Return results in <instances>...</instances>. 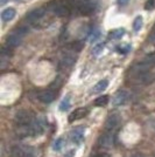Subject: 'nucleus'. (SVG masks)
<instances>
[{"label":"nucleus","mask_w":155,"mask_h":157,"mask_svg":"<svg viewBox=\"0 0 155 157\" xmlns=\"http://www.w3.org/2000/svg\"><path fill=\"white\" fill-rule=\"evenodd\" d=\"M27 33V28L25 27H19L16 31H14L11 35H8L6 39V46L8 48H15V47H18L21 44V41H22V38H23V35Z\"/></svg>","instance_id":"f257e3e1"},{"label":"nucleus","mask_w":155,"mask_h":157,"mask_svg":"<svg viewBox=\"0 0 155 157\" xmlns=\"http://www.w3.org/2000/svg\"><path fill=\"white\" fill-rule=\"evenodd\" d=\"M33 121H34L33 114L28 110H19L14 116V122L16 125H28Z\"/></svg>","instance_id":"f03ea898"},{"label":"nucleus","mask_w":155,"mask_h":157,"mask_svg":"<svg viewBox=\"0 0 155 157\" xmlns=\"http://www.w3.org/2000/svg\"><path fill=\"white\" fill-rule=\"evenodd\" d=\"M45 11L43 7H39V8H35V10H33V11H31L29 13L27 14L26 19L28 22H31V24H35V22H38L40 19H42L43 17H45Z\"/></svg>","instance_id":"7ed1b4c3"},{"label":"nucleus","mask_w":155,"mask_h":157,"mask_svg":"<svg viewBox=\"0 0 155 157\" xmlns=\"http://www.w3.org/2000/svg\"><path fill=\"white\" fill-rule=\"evenodd\" d=\"M85 136V128L84 127H77L75 129H72L70 132V138L71 141L75 144L82 143V141L84 140Z\"/></svg>","instance_id":"20e7f679"},{"label":"nucleus","mask_w":155,"mask_h":157,"mask_svg":"<svg viewBox=\"0 0 155 157\" xmlns=\"http://www.w3.org/2000/svg\"><path fill=\"white\" fill-rule=\"evenodd\" d=\"M113 131H106L104 135H102L99 137V141L98 143L102 148H105V149H109V148H112L113 145Z\"/></svg>","instance_id":"39448f33"},{"label":"nucleus","mask_w":155,"mask_h":157,"mask_svg":"<svg viewBox=\"0 0 155 157\" xmlns=\"http://www.w3.org/2000/svg\"><path fill=\"white\" fill-rule=\"evenodd\" d=\"M88 114H89V109H88V108H85V107L77 108V109H75V110L69 115V122L72 123V122H75V121H78V120H81V118L85 117Z\"/></svg>","instance_id":"423d86ee"},{"label":"nucleus","mask_w":155,"mask_h":157,"mask_svg":"<svg viewBox=\"0 0 155 157\" xmlns=\"http://www.w3.org/2000/svg\"><path fill=\"white\" fill-rule=\"evenodd\" d=\"M128 98H129V95L126 90H119V92L113 96L112 103H113V105H116V107H118V105H123L127 102Z\"/></svg>","instance_id":"0eeeda50"},{"label":"nucleus","mask_w":155,"mask_h":157,"mask_svg":"<svg viewBox=\"0 0 155 157\" xmlns=\"http://www.w3.org/2000/svg\"><path fill=\"white\" fill-rule=\"evenodd\" d=\"M119 116L116 115V114H112L110 115L107 120H106V122H105V130L106 131H114L118 124H119Z\"/></svg>","instance_id":"6e6552de"},{"label":"nucleus","mask_w":155,"mask_h":157,"mask_svg":"<svg viewBox=\"0 0 155 157\" xmlns=\"http://www.w3.org/2000/svg\"><path fill=\"white\" fill-rule=\"evenodd\" d=\"M55 90H52V89H47V90H43V92L39 93V95H38V98L41 102H43V103H50L52 102L54 100H55Z\"/></svg>","instance_id":"1a4fd4ad"},{"label":"nucleus","mask_w":155,"mask_h":157,"mask_svg":"<svg viewBox=\"0 0 155 157\" xmlns=\"http://www.w3.org/2000/svg\"><path fill=\"white\" fill-rule=\"evenodd\" d=\"M75 61H76L75 54L74 53H68V54H65L64 56L62 58L61 62H59V66L62 68H68V67H71V66L74 65Z\"/></svg>","instance_id":"9d476101"},{"label":"nucleus","mask_w":155,"mask_h":157,"mask_svg":"<svg viewBox=\"0 0 155 157\" xmlns=\"http://www.w3.org/2000/svg\"><path fill=\"white\" fill-rule=\"evenodd\" d=\"M109 86V81L106 78L104 80H100L99 82H97L96 85L93 86V88L91 89V94H99V93L104 92Z\"/></svg>","instance_id":"9b49d317"},{"label":"nucleus","mask_w":155,"mask_h":157,"mask_svg":"<svg viewBox=\"0 0 155 157\" xmlns=\"http://www.w3.org/2000/svg\"><path fill=\"white\" fill-rule=\"evenodd\" d=\"M14 17H15V10L13 7H8L6 10H4L1 13V20L4 22H8V21L13 20Z\"/></svg>","instance_id":"f8f14e48"},{"label":"nucleus","mask_w":155,"mask_h":157,"mask_svg":"<svg viewBox=\"0 0 155 157\" xmlns=\"http://www.w3.org/2000/svg\"><path fill=\"white\" fill-rule=\"evenodd\" d=\"M11 157H33V155L25 151L20 147H14L11 152Z\"/></svg>","instance_id":"ddd939ff"},{"label":"nucleus","mask_w":155,"mask_h":157,"mask_svg":"<svg viewBox=\"0 0 155 157\" xmlns=\"http://www.w3.org/2000/svg\"><path fill=\"white\" fill-rule=\"evenodd\" d=\"M125 34V29L124 28H117V29H113L109 33V38L112 40H118L121 39Z\"/></svg>","instance_id":"4468645a"},{"label":"nucleus","mask_w":155,"mask_h":157,"mask_svg":"<svg viewBox=\"0 0 155 157\" xmlns=\"http://www.w3.org/2000/svg\"><path fill=\"white\" fill-rule=\"evenodd\" d=\"M109 103V96L107 95H103V96H99L95 100L93 105L96 107H105V105Z\"/></svg>","instance_id":"2eb2a0df"},{"label":"nucleus","mask_w":155,"mask_h":157,"mask_svg":"<svg viewBox=\"0 0 155 157\" xmlns=\"http://www.w3.org/2000/svg\"><path fill=\"white\" fill-rule=\"evenodd\" d=\"M70 108V96L67 95L59 103V110L61 111H67L68 109Z\"/></svg>","instance_id":"dca6fc26"},{"label":"nucleus","mask_w":155,"mask_h":157,"mask_svg":"<svg viewBox=\"0 0 155 157\" xmlns=\"http://www.w3.org/2000/svg\"><path fill=\"white\" fill-rule=\"evenodd\" d=\"M99 38H100V31H99L98 28H95V29L90 33V35H89V41H90L91 44H93V42H96Z\"/></svg>","instance_id":"f3484780"},{"label":"nucleus","mask_w":155,"mask_h":157,"mask_svg":"<svg viewBox=\"0 0 155 157\" xmlns=\"http://www.w3.org/2000/svg\"><path fill=\"white\" fill-rule=\"evenodd\" d=\"M104 48H105V44L104 42H100V44H97L96 46L93 47V49H92V55H95V56H97L99 55L100 53L104 51Z\"/></svg>","instance_id":"a211bd4d"},{"label":"nucleus","mask_w":155,"mask_h":157,"mask_svg":"<svg viewBox=\"0 0 155 157\" xmlns=\"http://www.w3.org/2000/svg\"><path fill=\"white\" fill-rule=\"evenodd\" d=\"M64 147V140L62 137H59V138H57L55 142H54V145H52V149L55 151H59L62 148Z\"/></svg>","instance_id":"6ab92c4d"},{"label":"nucleus","mask_w":155,"mask_h":157,"mask_svg":"<svg viewBox=\"0 0 155 157\" xmlns=\"http://www.w3.org/2000/svg\"><path fill=\"white\" fill-rule=\"evenodd\" d=\"M142 24H143V21H142V17H136L135 19H134V22H133V28H134V31H135V32H139V31L141 29Z\"/></svg>","instance_id":"aec40b11"},{"label":"nucleus","mask_w":155,"mask_h":157,"mask_svg":"<svg viewBox=\"0 0 155 157\" xmlns=\"http://www.w3.org/2000/svg\"><path fill=\"white\" fill-rule=\"evenodd\" d=\"M117 52L120 53V54H127V53L132 49V47L131 45H119V46H117Z\"/></svg>","instance_id":"412c9836"},{"label":"nucleus","mask_w":155,"mask_h":157,"mask_svg":"<svg viewBox=\"0 0 155 157\" xmlns=\"http://www.w3.org/2000/svg\"><path fill=\"white\" fill-rule=\"evenodd\" d=\"M154 8H155V0H148L145 4V10H147V11H153Z\"/></svg>","instance_id":"4be33fe9"},{"label":"nucleus","mask_w":155,"mask_h":157,"mask_svg":"<svg viewBox=\"0 0 155 157\" xmlns=\"http://www.w3.org/2000/svg\"><path fill=\"white\" fill-rule=\"evenodd\" d=\"M150 41L152 42H155V26H154V29H153V33H152V35H150Z\"/></svg>","instance_id":"5701e85b"},{"label":"nucleus","mask_w":155,"mask_h":157,"mask_svg":"<svg viewBox=\"0 0 155 157\" xmlns=\"http://www.w3.org/2000/svg\"><path fill=\"white\" fill-rule=\"evenodd\" d=\"M128 1L129 0H118V4H119V5H121V6H124V5H126Z\"/></svg>","instance_id":"b1692460"},{"label":"nucleus","mask_w":155,"mask_h":157,"mask_svg":"<svg viewBox=\"0 0 155 157\" xmlns=\"http://www.w3.org/2000/svg\"><path fill=\"white\" fill-rule=\"evenodd\" d=\"M7 1H8V0H0V5H1V6H2V5H5Z\"/></svg>","instance_id":"393cba45"},{"label":"nucleus","mask_w":155,"mask_h":157,"mask_svg":"<svg viewBox=\"0 0 155 157\" xmlns=\"http://www.w3.org/2000/svg\"><path fill=\"white\" fill-rule=\"evenodd\" d=\"M133 157H142V156H140V155L138 154V155H134V156H133Z\"/></svg>","instance_id":"a878e982"}]
</instances>
